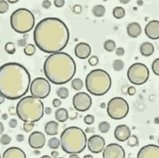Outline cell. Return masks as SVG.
Segmentation results:
<instances>
[{
	"instance_id": "cell-1",
	"label": "cell",
	"mask_w": 159,
	"mask_h": 158,
	"mask_svg": "<svg viewBox=\"0 0 159 158\" xmlns=\"http://www.w3.org/2000/svg\"><path fill=\"white\" fill-rule=\"evenodd\" d=\"M69 38V31L66 24L56 17H47L41 20L34 32L36 46L46 53L62 51L67 46Z\"/></svg>"
},
{
	"instance_id": "cell-2",
	"label": "cell",
	"mask_w": 159,
	"mask_h": 158,
	"mask_svg": "<svg viewBox=\"0 0 159 158\" xmlns=\"http://www.w3.org/2000/svg\"><path fill=\"white\" fill-rule=\"evenodd\" d=\"M31 78L24 66L16 63L3 64L0 70V92L7 99L17 100L29 91Z\"/></svg>"
},
{
	"instance_id": "cell-3",
	"label": "cell",
	"mask_w": 159,
	"mask_h": 158,
	"mask_svg": "<svg viewBox=\"0 0 159 158\" xmlns=\"http://www.w3.org/2000/svg\"><path fill=\"white\" fill-rule=\"evenodd\" d=\"M44 72L49 81L56 85L66 84L73 78L76 64L73 59L64 52L52 54L44 64Z\"/></svg>"
},
{
	"instance_id": "cell-4",
	"label": "cell",
	"mask_w": 159,
	"mask_h": 158,
	"mask_svg": "<svg viewBox=\"0 0 159 158\" xmlns=\"http://www.w3.org/2000/svg\"><path fill=\"white\" fill-rule=\"evenodd\" d=\"M16 112L17 116L25 122H37L43 116V103L33 96L25 97L17 103Z\"/></svg>"
},
{
	"instance_id": "cell-5",
	"label": "cell",
	"mask_w": 159,
	"mask_h": 158,
	"mask_svg": "<svg viewBox=\"0 0 159 158\" xmlns=\"http://www.w3.org/2000/svg\"><path fill=\"white\" fill-rule=\"evenodd\" d=\"M62 149L70 154H79L86 148L87 138L83 130L77 126L69 127L64 130L60 136Z\"/></svg>"
},
{
	"instance_id": "cell-6",
	"label": "cell",
	"mask_w": 159,
	"mask_h": 158,
	"mask_svg": "<svg viewBox=\"0 0 159 158\" xmlns=\"http://www.w3.org/2000/svg\"><path fill=\"white\" fill-rule=\"evenodd\" d=\"M111 86V77L103 69L93 70L86 77V88L92 95L102 96L109 91Z\"/></svg>"
},
{
	"instance_id": "cell-7",
	"label": "cell",
	"mask_w": 159,
	"mask_h": 158,
	"mask_svg": "<svg viewBox=\"0 0 159 158\" xmlns=\"http://www.w3.org/2000/svg\"><path fill=\"white\" fill-rule=\"evenodd\" d=\"M10 24L11 28L17 33H26L34 26V15L30 10L20 8L12 12L10 16Z\"/></svg>"
},
{
	"instance_id": "cell-8",
	"label": "cell",
	"mask_w": 159,
	"mask_h": 158,
	"mask_svg": "<svg viewBox=\"0 0 159 158\" xmlns=\"http://www.w3.org/2000/svg\"><path fill=\"white\" fill-rule=\"evenodd\" d=\"M129 110L128 103L125 99L119 97L113 98L107 104V114L114 120L123 119L128 114Z\"/></svg>"
},
{
	"instance_id": "cell-9",
	"label": "cell",
	"mask_w": 159,
	"mask_h": 158,
	"mask_svg": "<svg viewBox=\"0 0 159 158\" xmlns=\"http://www.w3.org/2000/svg\"><path fill=\"white\" fill-rule=\"evenodd\" d=\"M149 69L143 64L137 63L130 67L127 71L128 79L132 84L142 85L146 82L149 77Z\"/></svg>"
},
{
	"instance_id": "cell-10",
	"label": "cell",
	"mask_w": 159,
	"mask_h": 158,
	"mask_svg": "<svg viewBox=\"0 0 159 158\" xmlns=\"http://www.w3.org/2000/svg\"><path fill=\"white\" fill-rule=\"evenodd\" d=\"M30 91L33 96L39 99H44L51 91V85L44 78L37 77L31 82Z\"/></svg>"
},
{
	"instance_id": "cell-11",
	"label": "cell",
	"mask_w": 159,
	"mask_h": 158,
	"mask_svg": "<svg viewBox=\"0 0 159 158\" xmlns=\"http://www.w3.org/2000/svg\"><path fill=\"white\" fill-rule=\"evenodd\" d=\"M73 104L75 109L78 111L86 112L92 106V98L87 93L79 92L74 95L73 98Z\"/></svg>"
},
{
	"instance_id": "cell-12",
	"label": "cell",
	"mask_w": 159,
	"mask_h": 158,
	"mask_svg": "<svg viewBox=\"0 0 159 158\" xmlns=\"http://www.w3.org/2000/svg\"><path fill=\"white\" fill-rule=\"evenodd\" d=\"M102 157L104 158H124L125 157V152L120 145L109 144L103 150Z\"/></svg>"
},
{
	"instance_id": "cell-13",
	"label": "cell",
	"mask_w": 159,
	"mask_h": 158,
	"mask_svg": "<svg viewBox=\"0 0 159 158\" xmlns=\"http://www.w3.org/2000/svg\"><path fill=\"white\" fill-rule=\"evenodd\" d=\"M105 145V140L98 135H93L89 137L88 141V149L93 153H99L103 151Z\"/></svg>"
},
{
	"instance_id": "cell-14",
	"label": "cell",
	"mask_w": 159,
	"mask_h": 158,
	"mask_svg": "<svg viewBox=\"0 0 159 158\" xmlns=\"http://www.w3.org/2000/svg\"><path fill=\"white\" fill-rule=\"evenodd\" d=\"M46 143L45 136L42 132L34 131L30 135L29 138L30 146L32 148H41Z\"/></svg>"
},
{
	"instance_id": "cell-15",
	"label": "cell",
	"mask_w": 159,
	"mask_h": 158,
	"mask_svg": "<svg viewBox=\"0 0 159 158\" xmlns=\"http://www.w3.org/2000/svg\"><path fill=\"white\" fill-rule=\"evenodd\" d=\"M138 158H159V147L150 144L142 147L137 155Z\"/></svg>"
},
{
	"instance_id": "cell-16",
	"label": "cell",
	"mask_w": 159,
	"mask_h": 158,
	"mask_svg": "<svg viewBox=\"0 0 159 158\" xmlns=\"http://www.w3.org/2000/svg\"><path fill=\"white\" fill-rule=\"evenodd\" d=\"M145 32L149 38L153 40L159 39V21L153 20L148 22L145 27Z\"/></svg>"
},
{
	"instance_id": "cell-17",
	"label": "cell",
	"mask_w": 159,
	"mask_h": 158,
	"mask_svg": "<svg viewBox=\"0 0 159 158\" xmlns=\"http://www.w3.org/2000/svg\"><path fill=\"white\" fill-rule=\"evenodd\" d=\"M114 137L117 140L124 142L131 136V130L126 125H119L114 130Z\"/></svg>"
},
{
	"instance_id": "cell-18",
	"label": "cell",
	"mask_w": 159,
	"mask_h": 158,
	"mask_svg": "<svg viewBox=\"0 0 159 158\" xmlns=\"http://www.w3.org/2000/svg\"><path fill=\"white\" fill-rule=\"evenodd\" d=\"M91 53V47L88 44L81 42L75 48V54L76 57L81 59L88 58Z\"/></svg>"
},
{
	"instance_id": "cell-19",
	"label": "cell",
	"mask_w": 159,
	"mask_h": 158,
	"mask_svg": "<svg viewBox=\"0 0 159 158\" xmlns=\"http://www.w3.org/2000/svg\"><path fill=\"white\" fill-rule=\"evenodd\" d=\"M25 158L26 155L21 149L17 147H11L5 151L2 158Z\"/></svg>"
},
{
	"instance_id": "cell-20",
	"label": "cell",
	"mask_w": 159,
	"mask_h": 158,
	"mask_svg": "<svg viewBox=\"0 0 159 158\" xmlns=\"http://www.w3.org/2000/svg\"><path fill=\"white\" fill-rule=\"evenodd\" d=\"M127 31L129 36L132 38H137L141 33V26L137 22H131L127 27Z\"/></svg>"
},
{
	"instance_id": "cell-21",
	"label": "cell",
	"mask_w": 159,
	"mask_h": 158,
	"mask_svg": "<svg viewBox=\"0 0 159 158\" xmlns=\"http://www.w3.org/2000/svg\"><path fill=\"white\" fill-rule=\"evenodd\" d=\"M59 124L54 121H49L45 126V131L50 136H53L58 134Z\"/></svg>"
},
{
	"instance_id": "cell-22",
	"label": "cell",
	"mask_w": 159,
	"mask_h": 158,
	"mask_svg": "<svg viewBox=\"0 0 159 158\" xmlns=\"http://www.w3.org/2000/svg\"><path fill=\"white\" fill-rule=\"evenodd\" d=\"M140 51L142 56L149 57L154 53V45L150 42H144L140 46Z\"/></svg>"
},
{
	"instance_id": "cell-23",
	"label": "cell",
	"mask_w": 159,
	"mask_h": 158,
	"mask_svg": "<svg viewBox=\"0 0 159 158\" xmlns=\"http://www.w3.org/2000/svg\"><path fill=\"white\" fill-rule=\"evenodd\" d=\"M55 117L59 122H65L69 118L68 111L65 108H60L55 112Z\"/></svg>"
},
{
	"instance_id": "cell-24",
	"label": "cell",
	"mask_w": 159,
	"mask_h": 158,
	"mask_svg": "<svg viewBox=\"0 0 159 158\" xmlns=\"http://www.w3.org/2000/svg\"><path fill=\"white\" fill-rule=\"evenodd\" d=\"M106 8L103 5H98L93 7L92 12L96 17H102L106 13Z\"/></svg>"
},
{
	"instance_id": "cell-25",
	"label": "cell",
	"mask_w": 159,
	"mask_h": 158,
	"mask_svg": "<svg viewBox=\"0 0 159 158\" xmlns=\"http://www.w3.org/2000/svg\"><path fill=\"white\" fill-rule=\"evenodd\" d=\"M113 15L117 19H120L123 18L125 15V11L124 8L121 7H114L113 10Z\"/></svg>"
},
{
	"instance_id": "cell-26",
	"label": "cell",
	"mask_w": 159,
	"mask_h": 158,
	"mask_svg": "<svg viewBox=\"0 0 159 158\" xmlns=\"http://www.w3.org/2000/svg\"><path fill=\"white\" fill-rule=\"evenodd\" d=\"M61 145V141L56 137H53L49 140L48 146L52 149H57Z\"/></svg>"
},
{
	"instance_id": "cell-27",
	"label": "cell",
	"mask_w": 159,
	"mask_h": 158,
	"mask_svg": "<svg viewBox=\"0 0 159 158\" xmlns=\"http://www.w3.org/2000/svg\"><path fill=\"white\" fill-rule=\"evenodd\" d=\"M72 87L75 90L80 91L83 87V82L80 78H75L71 82Z\"/></svg>"
},
{
	"instance_id": "cell-28",
	"label": "cell",
	"mask_w": 159,
	"mask_h": 158,
	"mask_svg": "<svg viewBox=\"0 0 159 158\" xmlns=\"http://www.w3.org/2000/svg\"><path fill=\"white\" fill-rule=\"evenodd\" d=\"M116 48V43L112 40H107L104 43V48L108 52H112L114 51Z\"/></svg>"
},
{
	"instance_id": "cell-29",
	"label": "cell",
	"mask_w": 159,
	"mask_h": 158,
	"mask_svg": "<svg viewBox=\"0 0 159 158\" xmlns=\"http://www.w3.org/2000/svg\"><path fill=\"white\" fill-rule=\"evenodd\" d=\"M57 95L61 99H66L69 96L68 89L64 87H60L57 90Z\"/></svg>"
},
{
	"instance_id": "cell-30",
	"label": "cell",
	"mask_w": 159,
	"mask_h": 158,
	"mask_svg": "<svg viewBox=\"0 0 159 158\" xmlns=\"http://www.w3.org/2000/svg\"><path fill=\"white\" fill-rule=\"evenodd\" d=\"M24 51L25 54L27 56H33L36 52V48L34 44H29L25 47Z\"/></svg>"
},
{
	"instance_id": "cell-31",
	"label": "cell",
	"mask_w": 159,
	"mask_h": 158,
	"mask_svg": "<svg viewBox=\"0 0 159 158\" xmlns=\"http://www.w3.org/2000/svg\"><path fill=\"white\" fill-rule=\"evenodd\" d=\"M111 129V125L107 121H102L98 125V129L102 134L108 132Z\"/></svg>"
},
{
	"instance_id": "cell-32",
	"label": "cell",
	"mask_w": 159,
	"mask_h": 158,
	"mask_svg": "<svg viewBox=\"0 0 159 158\" xmlns=\"http://www.w3.org/2000/svg\"><path fill=\"white\" fill-rule=\"evenodd\" d=\"M113 68L116 72H119L123 69L124 67V64L123 61L121 59H116L113 62Z\"/></svg>"
},
{
	"instance_id": "cell-33",
	"label": "cell",
	"mask_w": 159,
	"mask_h": 158,
	"mask_svg": "<svg viewBox=\"0 0 159 158\" xmlns=\"http://www.w3.org/2000/svg\"><path fill=\"white\" fill-rule=\"evenodd\" d=\"M5 50L7 53L11 55L14 54L16 51L15 44H14V43L11 42H7L5 46Z\"/></svg>"
},
{
	"instance_id": "cell-34",
	"label": "cell",
	"mask_w": 159,
	"mask_h": 158,
	"mask_svg": "<svg viewBox=\"0 0 159 158\" xmlns=\"http://www.w3.org/2000/svg\"><path fill=\"white\" fill-rule=\"evenodd\" d=\"M127 144L130 147H135L138 145L139 140L138 137L135 135H131L127 139Z\"/></svg>"
},
{
	"instance_id": "cell-35",
	"label": "cell",
	"mask_w": 159,
	"mask_h": 158,
	"mask_svg": "<svg viewBox=\"0 0 159 158\" xmlns=\"http://www.w3.org/2000/svg\"><path fill=\"white\" fill-rule=\"evenodd\" d=\"M9 5L7 1L0 0V13L4 14L9 10Z\"/></svg>"
},
{
	"instance_id": "cell-36",
	"label": "cell",
	"mask_w": 159,
	"mask_h": 158,
	"mask_svg": "<svg viewBox=\"0 0 159 158\" xmlns=\"http://www.w3.org/2000/svg\"><path fill=\"white\" fill-rule=\"evenodd\" d=\"M152 69L156 75L159 76V58L156 59L153 61L152 64Z\"/></svg>"
},
{
	"instance_id": "cell-37",
	"label": "cell",
	"mask_w": 159,
	"mask_h": 158,
	"mask_svg": "<svg viewBox=\"0 0 159 158\" xmlns=\"http://www.w3.org/2000/svg\"><path fill=\"white\" fill-rule=\"evenodd\" d=\"M11 141V137H10L8 135L6 134H2L1 136L0 141H1L2 144L4 145L9 144Z\"/></svg>"
},
{
	"instance_id": "cell-38",
	"label": "cell",
	"mask_w": 159,
	"mask_h": 158,
	"mask_svg": "<svg viewBox=\"0 0 159 158\" xmlns=\"http://www.w3.org/2000/svg\"><path fill=\"white\" fill-rule=\"evenodd\" d=\"M34 122H25L23 125L24 130L26 132H30L33 129L34 126Z\"/></svg>"
},
{
	"instance_id": "cell-39",
	"label": "cell",
	"mask_w": 159,
	"mask_h": 158,
	"mask_svg": "<svg viewBox=\"0 0 159 158\" xmlns=\"http://www.w3.org/2000/svg\"><path fill=\"white\" fill-rule=\"evenodd\" d=\"M85 124L88 125H91L93 124L94 121V117L92 115H87L84 116V119Z\"/></svg>"
},
{
	"instance_id": "cell-40",
	"label": "cell",
	"mask_w": 159,
	"mask_h": 158,
	"mask_svg": "<svg viewBox=\"0 0 159 158\" xmlns=\"http://www.w3.org/2000/svg\"><path fill=\"white\" fill-rule=\"evenodd\" d=\"M98 59L97 56H93L90 58L89 59L88 63L89 65L91 66H97L98 64Z\"/></svg>"
},
{
	"instance_id": "cell-41",
	"label": "cell",
	"mask_w": 159,
	"mask_h": 158,
	"mask_svg": "<svg viewBox=\"0 0 159 158\" xmlns=\"http://www.w3.org/2000/svg\"><path fill=\"white\" fill-rule=\"evenodd\" d=\"M55 6L57 7H61L65 5V1L64 0H55L54 1Z\"/></svg>"
},
{
	"instance_id": "cell-42",
	"label": "cell",
	"mask_w": 159,
	"mask_h": 158,
	"mask_svg": "<svg viewBox=\"0 0 159 158\" xmlns=\"http://www.w3.org/2000/svg\"><path fill=\"white\" fill-rule=\"evenodd\" d=\"M116 53L117 56H122L125 53V50L122 47H119L116 49Z\"/></svg>"
},
{
	"instance_id": "cell-43",
	"label": "cell",
	"mask_w": 159,
	"mask_h": 158,
	"mask_svg": "<svg viewBox=\"0 0 159 158\" xmlns=\"http://www.w3.org/2000/svg\"><path fill=\"white\" fill-rule=\"evenodd\" d=\"M42 6L45 9H49L51 6V2L48 0L44 1L42 2Z\"/></svg>"
},
{
	"instance_id": "cell-44",
	"label": "cell",
	"mask_w": 159,
	"mask_h": 158,
	"mask_svg": "<svg viewBox=\"0 0 159 158\" xmlns=\"http://www.w3.org/2000/svg\"><path fill=\"white\" fill-rule=\"evenodd\" d=\"M52 104L55 108H59L62 104V102L60 99L56 98V99H54L53 100Z\"/></svg>"
},
{
	"instance_id": "cell-45",
	"label": "cell",
	"mask_w": 159,
	"mask_h": 158,
	"mask_svg": "<svg viewBox=\"0 0 159 158\" xmlns=\"http://www.w3.org/2000/svg\"><path fill=\"white\" fill-rule=\"evenodd\" d=\"M127 92L128 94L130 96H133L135 95L136 93V90L135 88L134 87V86H130L129 87L127 90Z\"/></svg>"
},
{
	"instance_id": "cell-46",
	"label": "cell",
	"mask_w": 159,
	"mask_h": 158,
	"mask_svg": "<svg viewBox=\"0 0 159 158\" xmlns=\"http://www.w3.org/2000/svg\"><path fill=\"white\" fill-rule=\"evenodd\" d=\"M82 11V7L80 5H77L73 7V11L75 13L77 14H80Z\"/></svg>"
},
{
	"instance_id": "cell-47",
	"label": "cell",
	"mask_w": 159,
	"mask_h": 158,
	"mask_svg": "<svg viewBox=\"0 0 159 158\" xmlns=\"http://www.w3.org/2000/svg\"><path fill=\"white\" fill-rule=\"evenodd\" d=\"M9 126L11 128H15L17 125V121L16 119H11L9 122Z\"/></svg>"
},
{
	"instance_id": "cell-48",
	"label": "cell",
	"mask_w": 159,
	"mask_h": 158,
	"mask_svg": "<svg viewBox=\"0 0 159 158\" xmlns=\"http://www.w3.org/2000/svg\"><path fill=\"white\" fill-rule=\"evenodd\" d=\"M16 140H17L18 142H22V141H24V140H25V136H24V135L20 134H18L16 135Z\"/></svg>"
},
{
	"instance_id": "cell-49",
	"label": "cell",
	"mask_w": 159,
	"mask_h": 158,
	"mask_svg": "<svg viewBox=\"0 0 159 158\" xmlns=\"http://www.w3.org/2000/svg\"><path fill=\"white\" fill-rule=\"evenodd\" d=\"M44 111L46 115H50L52 112V109L49 107H47L45 109Z\"/></svg>"
},
{
	"instance_id": "cell-50",
	"label": "cell",
	"mask_w": 159,
	"mask_h": 158,
	"mask_svg": "<svg viewBox=\"0 0 159 158\" xmlns=\"http://www.w3.org/2000/svg\"><path fill=\"white\" fill-rule=\"evenodd\" d=\"M51 156L53 158H57L59 156V153L56 151H52L51 153Z\"/></svg>"
},
{
	"instance_id": "cell-51",
	"label": "cell",
	"mask_w": 159,
	"mask_h": 158,
	"mask_svg": "<svg viewBox=\"0 0 159 158\" xmlns=\"http://www.w3.org/2000/svg\"><path fill=\"white\" fill-rule=\"evenodd\" d=\"M5 97L2 94L1 95V97H0V103H1V104H2L5 102Z\"/></svg>"
},
{
	"instance_id": "cell-52",
	"label": "cell",
	"mask_w": 159,
	"mask_h": 158,
	"mask_svg": "<svg viewBox=\"0 0 159 158\" xmlns=\"http://www.w3.org/2000/svg\"><path fill=\"white\" fill-rule=\"evenodd\" d=\"M69 157L72 158H79V156L77 155V154H71Z\"/></svg>"
},
{
	"instance_id": "cell-53",
	"label": "cell",
	"mask_w": 159,
	"mask_h": 158,
	"mask_svg": "<svg viewBox=\"0 0 159 158\" xmlns=\"http://www.w3.org/2000/svg\"><path fill=\"white\" fill-rule=\"evenodd\" d=\"M4 127L3 126V125H2V123L1 122V131H0V134H2V132L4 131Z\"/></svg>"
},
{
	"instance_id": "cell-54",
	"label": "cell",
	"mask_w": 159,
	"mask_h": 158,
	"mask_svg": "<svg viewBox=\"0 0 159 158\" xmlns=\"http://www.w3.org/2000/svg\"><path fill=\"white\" fill-rule=\"evenodd\" d=\"M2 120H7V116L6 114H2Z\"/></svg>"
},
{
	"instance_id": "cell-55",
	"label": "cell",
	"mask_w": 159,
	"mask_h": 158,
	"mask_svg": "<svg viewBox=\"0 0 159 158\" xmlns=\"http://www.w3.org/2000/svg\"><path fill=\"white\" fill-rule=\"evenodd\" d=\"M129 2H130L129 0H122V1H120V2L124 4H127Z\"/></svg>"
},
{
	"instance_id": "cell-56",
	"label": "cell",
	"mask_w": 159,
	"mask_h": 158,
	"mask_svg": "<svg viewBox=\"0 0 159 158\" xmlns=\"http://www.w3.org/2000/svg\"><path fill=\"white\" fill-rule=\"evenodd\" d=\"M7 2H10V3L14 4V3H16V2H18L19 1H18V0H14V1H11V0H8Z\"/></svg>"
},
{
	"instance_id": "cell-57",
	"label": "cell",
	"mask_w": 159,
	"mask_h": 158,
	"mask_svg": "<svg viewBox=\"0 0 159 158\" xmlns=\"http://www.w3.org/2000/svg\"><path fill=\"white\" fill-rule=\"evenodd\" d=\"M84 158H93V156H91L90 155H86L84 156Z\"/></svg>"
},
{
	"instance_id": "cell-58",
	"label": "cell",
	"mask_w": 159,
	"mask_h": 158,
	"mask_svg": "<svg viewBox=\"0 0 159 158\" xmlns=\"http://www.w3.org/2000/svg\"><path fill=\"white\" fill-rule=\"evenodd\" d=\"M51 157H50V156H47V155H45V156H43L42 157V158H50Z\"/></svg>"
},
{
	"instance_id": "cell-59",
	"label": "cell",
	"mask_w": 159,
	"mask_h": 158,
	"mask_svg": "<svg viewBox=\"0 0 159 158\" xmlns=\"http://www.w3.org/2000/svg\"><path fill=\"white\" fill-rule=\"evenodd\" d=\"M158 142H159V140H158Z\"/></svg>"
}]
</instances>
